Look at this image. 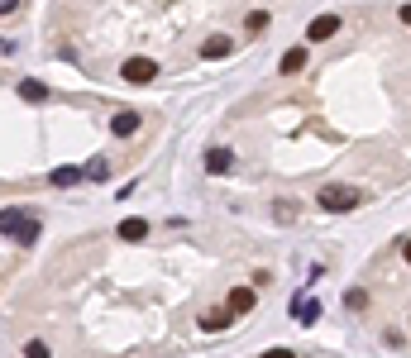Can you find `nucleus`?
I'll list each match as a JSON object with an SVG mask.
<instances>
[{"mask_svg": "<svg viewBox=\"0 0 411 358\" xmlns=\"http://www.w3.org/2000/svg\"><path fill=\"white\" fill-rule=\"evenodd\" d=\"M320 210L325 215H345V210H359L364 205V191L359 187H345V182H330V187H320Z\"/></svg>", "mask_w": 411, "mask_h": 358, "instance_id": "obj_1", "label": "nucleus"}, {"mask_svg": "<svg viewBox=\"0 0 411 358\" xmlns=\"http://www.w3.org/2000/svg\"><path fill=\"white\" fill-rule=\"evenodd\" d=\"M0 225H5V234H10L15 244H34V239H39V220H34L29 210H15V205H10Z\"/></svg>", "mask_w": 411, "mask_h": 358, "instance_id": "obj_2", "label": "nucleus"}, {"mask_svg": "<svg viewBox=\"0 0 411 358\" xmlns=\"http://www.w3.org/2000/svg\"><path fill=\"white\" fill-rule=\"evenodd\" d=\"M120 77H125L129 86H148V81L158 77V63H153V58H129V63L120 67Z\"/></svg>", "mask_w": 411, "mask_h": 358, "instance_id": "obj_3", "label": "nucleus"}, {"mask_svg": "<svg viewBox=\"0 0 411 358\" xmlns=\"http://www.w3.org/2000/svg\"><path fill=\"white\" fill-rule=\"evenodd\" d=\"M340 34V15H316L311 24H306V39L311 44H325V39H335Z\"/></svg>", "mask_w": 411, "mask_h": 358, "instance_id": "obj_4", "label": "nucleus"}, {"mask_svg": "<svg viewBox=\"0 0 411 358\" xmlns=\"http://www.w3.org/2000/svg\"><path fill=\"white\" fill-rule=\"evenodd\" d=\"M139 125H143L139 110H120V115L111 120V134H115V139H134V134H139Z\"/></svg>", "mask_w": 411, "mask_h": 358, "instance_id": "obj_5", "label": "nucleus"}, {"mask_svg": "<svg viewBox=\"0 0 411 358\" xmlns=\"http://www.w3.org/2000/svg\"><path fill=\"white\" fill-rule=\"evenodd\" d=\"M230 53H235V44H230L225 34H210V39L201 44V58H206V63H210V58H230Z\"/></svg>", "mask_w": 411, "mask_h": 358, "instance_id": "obj_6", "label": "nucleus"}, {"mask_svg": "<svg viewBox=\"0 0 411 358\" xmlns=\"http://www.w3.org/2000/svg\"><path fill=\"white\" fill-rule=\"evenodd\" d=\"M253 306H258V292H249V287H235V292H230V306H225V311L244 315V311H253Z\"/></svg>", "mask_w": 411, "mask_h": 358, "instance_id": "obj_7", "label": "nucleus"}, {"mask_svg": "<svg viewBox=\"0 0 411 358\" xmlns=\"http://www.w3.org/2000/svg\"><path fill=\"white\" fill-rule=\"evenodd\" d=\"M230 320H235V311H206L201 329H206V334H220V329H230Z\"/></svg>", "mask_w": 411, "mask_h": 358, "instance_id": "obj_8", "label": "nucleus"}, {"mask_svg": "<svg viewBox=\"0 0 411 358\" xmlns=\"http://www.w3.org/2000/svg\"><path fill=\"white\" fill-rule=\"evenodd\" d=\"M292 315H297L301 325H311V320L320 315V301H316V296H297V306H292Z\"/></svg>", "mask_w": 411, "mask_h": 358, "instance_id": "obj_9", "label": "nucleus"}, {"mask_svg": "<svg viewBox=\"0 0 411 358\" xmlns=\"http://www.w3.org/2000/svg\"><path fill=\"white\" fill-rule=\"evenodd\" d=\"M278 67H283V77H297L301 67H306V48H287V53H283V63H278Z\"/></svg>", "mask_w": 411, "mask_h": 358, "instance_id": "obj_10", "label": "nucleus"}, {"mask_svg": "<svg viewBox=\"0 0 411 358\" xmlns=\"http://www.w3.org/2000/svg\"><path fill=\"white\" fill-rule=\"evenodd\" d=\"M230 163H235L230 148H206V172H230Z\"/></svg>", "mask_w": 411, "mask_h": 358, "instance_id": "obj_11", "label": "nucleus"}, {"mask_svg": "<svg viewBox=\"0 0 411 358\" xmlns=\"http://www.w3.org/2000/svg\"><path fill=\"white\" fill-rule=\"evenodd\" d=\"M143 234H148V220H139V215H134V220H120V239H125V244H139Z\"/></svg>", "mask_w": 411, "mask_h": 358, "instance_id": "obj_12", "label": "nucleus"}, {"mask_svg": "<svg viewBox=\"0 0 411 358\" xmlns=\"http://www.w3.org/2000/svg\"><path fill=\"white\" fill-rule=\"evenodd\" d=\"M48 182H53V187H77V182H86V177H81V168H53Z\"/></svg>", "mask_w": 411, "mask_h": 358, "instance_id": "obj_13", "label": "nucleus"}, {"mask_svg": "<svg viewBox=\"0 0 411 358\" xmlns=\"http://www.w3.org/2000/svg\"><path fill=\"white\" fill-rule=\"evenodd\" d=\"M15 91L24 96V101H48V86H44V81H34V77H24V81L15 86Z\"/></svg>", "mask_w": 411, "mask_h": 358, "instance_id": "obj_14", "label": "nucleus"}, {"mask_svg": "<svg viewBox=\"0 0 411 358\" xmlns=\"http://www.w3.org/2000/svg\"><path fill=\"white\" fill-rule=\"evenodd\" d=\"M106 172H111V163H106V158H91V163L81 168V177H86V182H106Z\"/></svg>", "mask_w": 411, "mask_h": 358, "instance_id": "obj_15", "label": "nucleus"}, {"mask_svg": "<svg viewBox=\"0 0 411 358\" xmlns=\"http://www.w3.org/2000/svg\"><path fill=\"white\" fill-rule=\"evenodd\" d=\"M273 220H278V225H292V220H297V201H278L273 205Z\"/></svg>", "mask_w": 411, "mask_h": 358, "instance_id": "obj_16", "label": "nucleus"}, {"mask_svg": "<svg viewBox=\"0 0 411 358\" xmlns=\"http://www.w3.org/2000/svg\"><path fill=\"white\" fill-rule=\"evenodd\" d=\"M244 24H249V34H263V29L273 24V15H268V10H253V15L244 19Z\"/></svg>", "mask_w": 411, "mask_h": 358, "instance_id": "obj_17", "label": "nucleus"}, {"mask_svg": "<svg viewBox=\"0 0 411 358\" xmlns=\"http://www.w3.org/2000/svg\"><path fill=\"white\" fill-rule=\"evenodd\" d=\"M24 358H53V354H48L44 339H29V344H24Z\"/></svg>", "mask_w": 411, "mask_h": 358, "instance_id": "obj_18", "label": "nucleus"}, {"mask_svg": "<svg viewBox=\"0 0 411 358\" xmlns=\"http://www.w3.org/2000/svg\"><path fill=\"white\" fill-rule=\"evenodd\" d=\"M345 306H349V311H359V306H368V292H349V296H345Z\"/></svg>", "mask_w": 411, "mask_h": 358, "instance_id": "obj_19", "label": "nucleus"}, {"mask_svg": "<svg viewBox=\"0 0 411 358\" xmlns=\"http://www.w3.org/2000/svg\"><path fill=\"white\" fill-rule=\"evenodd\" d=\"M258 358H292V349H263Z\"/></svg>", "mask_w": 411, "mask_h": 358, "instance_id": "obj_20", "label": "nucleus"}, {"mask_svg": "<svg viewBox=\"0 0 411 358\" xmlns=\"http://www.w3.org/2000/svg\"><path fill=\"white\" fill-rule=\"evenodd\" d=\"M15 5H19V0H0V10H5V15H15Z\"/></svg>", "mask_w": 411, "mask_h": 358, "instance_id": "obj_21", "label": "nucleus"}, {"mask_svg": "<svg viewBox=\"0 0 411 358\" xmlns=\"http://www.w3.org/2000/svg\"><path fill=\"white\" fill-rule=\"evenodd\" d=\"M402 24H411V5H402Z\"/></svg>", "mask_w": 411, "mask_h": 358, "instance_id": "obj_22", "label": "nucleus"}, {"mask_svg": "<svg viewBox=\"0 0 411 358\" xmlns=\"http://www.w3.org/2000/svg\"><path fill=\"white\" fill-rule=\"evenodd\" d=\"M402 253H407V263H411V239H407V249H402Z\"/></svg>", "mask_w": 411, "mask_h": 358, "instance_id": "obj_23", "label": "nucleus"}]
</instances>
